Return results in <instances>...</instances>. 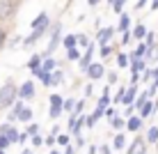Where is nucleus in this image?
Masks as SVG:
<instances>
[{
  "label": "nucleus",
  "mask_w": 158,
  "mask_h": 154,
  "mask_svg": "<svg viewBox=\"0 0 158 154\" xmlns=\"http://www.w3.org/2000/svg\"><path fill=\"white\" fill-rule=\"evenodd\" d=\"M62 113H64V97L60 95V92H53V95L48 97V117L55 122Z\"/></svg>",
  "instance_id": "obj_4"
},
{
  "label": "nucleus",
  "mask_w": 158,
  "mask_h": 154,
  "mask_svg": "<svg viewBox=\"0 0 158 154\" xmlns=\"http://www.w3.org/2000/svg\"><path fill=\"white\" fill-rule=\"evenodd\" d=\"M149 92H147V90H142V92H140V95H138V99H135V103H133V108H135V111H140V108H142L144 106V103L147 101H149Z\"/></svg>",
  "instance_id": "obj_29"
},
{
  "label": "nucleus",
  "mask_w": 158,
  "mask_h": 154,
  "mask_svg": "<svg viewBox=\"0 0 158 154\" xmlns=\"http://www.w3.org/2000/svg\"><path fill=\"white\" fill-rule=\"evenodd\" d=\"M53 87H57V85H64V71H62V67H57L55 71H53Z\"/></svg>",
  "instance_id": "obj_32"
},
{
  "label": "nucleus",
  "mask_w": 158,
  "mask_h": 154,
  "mask_svg": "<svg viewBox=\"0 0 158 154\" xmlns=\"http://www.w3.org/2000/svg\"><path fill=\"white\" fill-rule=\"evenodd\" d=\"M9 145H12V140H9L7 136H2V134H0V150H5V152H7V150H9Z\"/></svg>",
  "instance_id": "obj_41"
},
{
  "label": "nucleus",
  "mask_w": 158,
  "mask_h": 154,
  "mask_svg": "<svg viewBox=\"0 0 158 154\" xmlns=\"http://www.w3.org/2000/svg\"><path fill=\"white\" fill-rule=\"evenodd\" d=\"M37 97V87H35V81H23L19 85V99L23 101H32Z\"/></svg>",
  "instance_id": "obj_9"
},
{
  "label": "nucleus",
  "mask_w": 158,
  "mask_h": 154,
  "mask_svg": "<svg viewBox=\"0 0 158 154\" xmlns=\"http://www.w3.org/2000/svg\"><path fill=\"white\" fill-rule=\"evenodd\" d=\"M106 78H108V85L112 87V85H115L117 81H119V74H117L115 69H110V71H106Z\"/></svg>",
  "instance_id": "obj_37"
},
{
  "label": "nucleus",
  "mask_w": 158,
  "mask_h": 154,
  "mask_svg": "<svg viewBox=\"0 0 158 154\" xmlns=\"http://www.w3.org/2000/svg\"><path fill=\"white\" fill-rule=\"evenodd\" d=\"M21 154H35V150H32V147H25V150L21 152Z\"/></svg>",
  "instance_id": "obj_53"
},
{
  "label": "nucleus",
  "mask_w": 158,
  "mask_h": 154,
  "mask_svg": "<svg viewBox=\"0 0 158 154\" xmlns=\"http://www.w3.org/2000/svg\"><path fill=\"white\" fill-rule=\"evenodd\" d=\"M0 154H7V152H5V150H0Z\"/></svg>",
  "instance_id": "obj_57"
},
{
  "label": "nucleus",
  "mask_w": 158,
  "mask_h": 154,
  "mask_svg": "<svg viewBox=\"0 0 158 154\" xmlns=\"http://www.w3.org/2000/svg\"><path fill=\"white\" fill-rule=\"evenodd\" d=\"M149 69V62L144 58H133L131 60V74H144Z\"/></svg>",
  "instance_id": "obj_15"
},
{
  "label": "nucleus",
  "mask_w": 158,
  "mask_h": 154,
  "mask_svg": "<svg viewBox=\"0 0 158 154\" xmlns=\"http://www.w3.org/2000/svg\"><path fill=\"white\" fill-rule=\"evenodd\" d=\"M128 143H126V131H117L115 136H112V150L115 152H126Z\"/></svg>",
  "instance_id": "obj_13"
},
{
  "label": "nucleus",
  "mask_w": 158,
  "mask_h": 154,
  "mask_svg": "<svg viewBox=\"0 0 158 154\" xmlns=\"http://www.w3.org/2000/svg\"><path fill=\"white\" fill-rule=\"evenodd\" d=\"M117 46H122V44H106V46H99V55H101L103 62H106L108 58L117 55Z\"/></svg>",
  "instance_id": "obj_17"
},
{
  "label": "nucleus",
  "mask_w": 158,
  "mask_h": 154,
  "mask_svg": "<svg viewBox=\"0 0 158 154\" xmlns=\"http://www.w3.org/2000/svg\"><path fill=\"white\" fill-rule=\"evenodd\" d=\"M151 81H154V69L149 67V69L142 74V83H151Z\"/></svg>",
  "instance_id": "obj_43"
},
{
  "label": "nucleus",
  "mask_w": 158,
  "mask_h": 154,
  "mask_svg": "<svg viewBox=\"0 0 158 154\" xmlns=\"http://www.w3.org/2000/svg\"><path fill=\"white\" fill-rule=\"evenodd\" d=\"M25 131H28V134H30V136H35V134H39V124H37V122H30V124H28V129H25Z\"/></svg>",
  "instance_id": "obj_44"
},
{
  "label": "nucleus",
  "mask_w": 158,
  "mask_h": 154,
  "mask_svg": "<svg viewBox=\"0 0 158 154\" xmlns=\"http://www.w3.org/2000/svg\"><path fill=\"white\" fill-rule=\"evenodd\" d=\"M87 154H99V145H89L87 147Z\"/></svg>",
  "instance_id": "obj_50"
},
{
  "label": "nucleus",
  "mask_w": 158,
  "mask_h": 154,
  "mask_svg": "<svg viewBox=\"0 0 158 154\" xmlns=\"http://www.w3.org/2000/svg\"><path fill=\"white\" fill-rule=\"evenodd\" d=\"M126 87H128V85H119V87H117V92L112 95V106H122V103H124V95H126Z\"/></svg>",
  "instance_id": "obj_24"
},
{
  "label": "nucleus",
  "mask_w": 158,
  "mask_h": 154,
  "mask_svg": "<svg viewBox=\"0 0 158 154\" xmlns=\"http://www.w3.org/2000/svg\"><path fill=\"white\" fill-rule=\"evenodd\" d=\"M128 55H131V60H133V58H144L147 55V44L144 42H138V44H135V48L128 53Z\"/></svg>",
  "instance_id": "obj_25"
},
{
  "label": "nucleus",
  "mask_w": 158,
  "mask_h": 154,
  "mask_svg": "<svg viewBox=\"0 0 158 154\" xmlns=\"http://www.w3.org/2000/svg\"><path fill=\"white\" fill-rule=\"evenodd\" d=\"M80 58H83V48L76 46V48H69V51H67V60H69V62H78Z\"/></svg>",
  "instance_id": "obj_30"
},
{
  "label": "nucleus",
  "mask_w": 158,
  "mask_h": 154,
  "mask_svg": "<svg viewBox=\"0 0 158 154\" xmlns=\"http://www.w3.org/2000/svg\"><path fill=\"white\" fill-rule=\"evenodd\" d=\"M144 129V120L140 117L138 113H133L131 117H126V131L128 134H140Z\"/></svg>",
  "instance_id": "obj_10"
},
{
  "label": "nucleus",
  "mask_w": 158,
  "mask_h": 154,
  "mask_svg": "<svg viewBox=\"0 0 158 154\" xmlns=\"http://www.w3.org/2000/svg\"><path fill=\"white\" fill-rule=\"evenodd\" d=\"M57 67H60V62H57L53 55H51V58H44V62H41V69H44V71H51V74H53Z\"/></svg>",
  "instance_id": "obj_27"
},
{
  "label": "nucleus",
  "mask_w": 158,
  "mask_h": 154,
  "mask_svg": "<svg viewBox=\"0 0 158 154\" xmlns=\"http://www.w3.org/2000/svg\"><path fill=\"white\" fill-rule=\"evenodd\" d=\"M41 62H44L41 53H32V55L28 58V64H25V67H28L32 74H35V71H39V69H41Z\"/></svg>",
  "instance_id": "obj_20"
},
{
  "label": "nucleus",
  "mask_w": 158,
  "mask_h": 154,
  "mask_svg": "<svg viewBox=\"0 0 158 154\" xmlns=\"http://www.w3.org/2000/svg\"><path fill=\"white\" fill-rule=\"evenodd\" d=\"M144 140L149 143V145H158V124L147 126V131H144Z\"/></svg>",
  "instance_id": "obj_21"
},
{
  "label": "nucleus",
  "mask_w": 158,
  "mask_h": 154,
  "mask_svg": "<svg viewBox=\"0 0 158 154\" xmlns=\"http://www.w3.org/2000/svg\"><path fill=\"white\" fill-rule=\"evenodd\" d=\"M115 115H117V106H108V108H106V113H103V120H108V122H110Z\"/></svg>",
  "instance_id": "obj_39"
},
{
  "label": "nucleus",
  "mask_w": 158,
  "mask_h": 154,
  "mask_svg": "<svg viewBox=\"0 0 158 154\" xmlns=\"http://www.w3.org/2000/svg\"><path fill=\"white\" fill-rule=\"evenodd\" d=\"M117 32L119 35H124V32H128L131 28H133V19H131V14L128 12H124V14H119V21H117Z\"/></svg>",
  "instance_id": "obj_12"
},
{
  "label": "nucleus",
  "mask_w": 158,
  "mask_h": 154,
  "mask_svg": "<svg viewBox=\"0 0 158 154\" xmlns=\"http://www.w3.org/2000/svg\"><path fill=\"white\" fill-rule=\"evenodd\" d=\"M76 46H78V37H76L73 32H71V35H64V39H62V48H64V51L76 48Z\"/></svg>",
  "instance_id": "obj_26"
},
{
  "label": "nucleus",
  "mask_w": 158,
  "mask_h": 154,
  "mask_svg": "<svg viewBox=\"0 0 158 154\" xmlns=\"http://www.w3.org/2000/svg\"><path fill=\"white\" fill-rule=\"evenodd\" d=\"M28 140H30V134H28V131H21V134H19V140H16V145H25Z\"/></svg>",
  "instance_id": "obj_42"
},
{
  "label": "nucleus",
  "mask_w": 158,
  "mask_h": 154,
  "mask_svg": "<svg viewBox=\"0 0 158 154\" xmlns=\"http://www.w3.org/2000/svg\"><path fill=\"white\" fill-rule=\"evenodd\" d=\"M149 2H151V0H138L133 9H135V12H140V9H144V7H147V5H149Z\"/></svg>",
  "instance_id": "obj_47"
},
{
  "label": "nucleus",
  "mask_w": 158,
  "mask_h": 154,
  "mask_svg": "<svg viewBox=\"0 0 158 154\" xmlns=\"http://www.w3.org/2000/svg\"><path fill=\"white\" fill-rule=\"evenodd\" d=\"M147 152H149V143L144 140V136L135 134V138L128 143V147H126L124 154H147Z\"/></svg>",
  "instance_id": "obj_8"
},
{
  "label": "nucleus",
  "mask_w": 158,
  "mask_h": 154,
  "mask_svg": "<svg viewBox=\"0 0 158 154\" xmlns=\"http://www.w3.org/2000/svg\"><path fill=\"white\" fill-rule=\"evenodd\" d=\"M19 99V85L14 83L12 78H7L2 85H0V111H7L12 108Z\"/></svg>",
  "instance_id": "obj_2"
},
{
  "label": "nucleus",
  "mask_w": 158,
  "mask_h": 154,
  "mask_svg": "<svg viewBox=\"0 0 158 154\" xmlns=\"http://www.w3.org/2000/svg\"><path fill=\"white\" fill-rule=\"evenodd\" d=\"M103 2H108V7H112V2H115V0H103Z\"/></svg>",
  "instance_id": "obj_55"
},
{
  "label": "nucleus",
  "mask_w": 158,
  "mask_h": 154,
  "mask_svg": "<svg viewBox=\"0 0 158 154\" xmlns=\"http://www.w3.org/2000/svg\"><path fill=\"white\" fill-rule=\"evenodd\" d=\"M106 62H103V60H101V62H96V60H94V62H92L89 64V69H87L85 71V76H87V81H92V83H94V81H103V78H106Z\"/></svg>",
  "instance_id": "obj_7"
},
{
  "label": "nucleus",
  "mask_w": 158,
  "mask_h": 154,
  "mask_svg": "<svg viewBox=\"0 0 158 154\" xmlns=\"http://www.w3.org/2000/svg\"><path fill=\"white\" fill-rule=\"evenodd\" d=\"M30 145H32V150L41 147V145H44V136H41V134H35V136H30Z\"/></svg>",
  "instance_id": "obj_36"
},
{
  "label": "nucleus",
  "mask_w": 158,
  "mask_h": 154,
  "mask_svg": "<svg viewBox=\"0 0 158 154\" xmlns=\"http://www.w3.org/2000/svg\"><path fill=\"white\" fill-rule=\"evenodd\" d=\"M110 126H112V129H115V131H126V117L117 113L115 117L110 120Z\"/></svg>",
  "instance_id": "obj_23"
},
{
  "label": "nucleus",
  "mask_w": 158,
  "mask_h": 154,
  "mask_svg": "<svg viewBox=\"0 0 158 154\" xmlns=\"http://www.w3.org/2000/svg\"><path fill=\"white\" fill-rule=\"evenodd\" d=\"M131 42H133V35H131V30H128V32H124V35H122V46H128Z\"/></svg>",
  "instance_id": "obj_45"
},
{
  "label": "nucleus",
  "mask_w": 158,
  "mask_h": 154,
  "mask_svg": "<svg viewBox=\"0 0 158 154\" xmlns=\"http://www.w3.org/2000/svg\"><path fill=\"white\" fill-rule=\"evenodd\" d=\"M147 32H149V28L144 25V21H140V23H135L133 28H131V35H133V39H135V42H144Z\"/></svg>",
  "instance_id": "obj_14"
},
{
  "label": "nucleus",
  "mask_w": 158,
  "mask_h": 154,
  "mask_svg": "<svg viewBox=\"0 0 158 154\" xmlns=\"http://www.w3.org/2000/svg\"><path fill=\"white\" fill-rule=\"evenodd\" d=\"M83 92H85V97H92V92H94V85H92V81L83 87Z\"/></svg>",
  "instance_id": "obj_49"
},
{
  "label": "nucleus",
  "mask_w": 158,
  "mask_h": 154,
  "mask_svg": "<svg viewBox=\"0 0 158 154\" xmlns=\"http://www.w3.org/2000/svg\"><path fill=\"white\" fill-rule=\"evenodd\" d=\"M48 154H62V152H60L57 147H51V152H48Z\"/></svg>",
  "instance_id": "obj_54"
},
{
  "label": "nucleus",
  "mask_w": 158,
  "mask_h": 154,
  "mask_svg": "<svg viewBox=\"0 0 158 154\" xmlns=\"http://www.w3.org/2000/svg\"><path fill=\"white\" fill-rule=\"evenodd\" d=\"M144 60H147V62H156V64H158V44H154V46H147Z\"/></svg>",
  "instance_id": "obj_28"
},
{
  "label": "nucleus",
  "mask_w": 158,
  "mask_h": 154,
  "mask_svg": "<svg viewBox=\"0 0 158 154\" xmlns=\"http://www.w3.org/2000/svg\"><path fill=\"white\" fill-rule=\"evenodd\" d=\"M16 7H19V0H0V25L9 23L14 19Z\"/></svg>",
  "instance_id": "obj_5"
},
{
  "label": "nucleus",
  "mask_w": 158,
  "mask_h": 154,
  "mask_svg": "<svg viewBox=\"0 0 158 154\" xmlns=\"http://www.w3.org/2000/svg\"><path fill=\"white\" fill-rule=\"evenodd\" d=\"M85 111V99H76V108H73V113L76 115H83Z\"/></svg>",
  "instance_id": "obj_40"
},
{
  "label": "nucleus",
  "mask_w": 158,
  "mask_h": 154,
  "mask_svg": "<svg viewBox=\"0 0 158 154\" xmlns=\"http://www.w3.org/2000/svg\"><path fill=\"white\" fill-rule=\"evenodd\" d=\"M60 134H62V131H60V126H57L55 122H53V126H51V134H48V136H53V138H57Z\"/></svg>",
  "instance_id": "obj_48"
},
{
  "label": "nucleus",
  "mask_w": 158,
  "mask_h": 154,
  "mask_svg": "<svg viewBox=\"0 0 158 154\" xmlns=\"http://www.w3.org/2000/svg\"><path fill=\"white\" fill-rule=\"evenodd\" d=\"M149 12H158V0H151L149 2Z\"/></svg>",
  "instance_id": "obj_51"
},
{
  "label": "nucleus",
  "mask_w": 158,
  "mask_h": 154,
  "mask_svg": "<svg viewBox=\"0 0 158 154\" xmlns=\"http://www.w3.org/2000/svg\"><path fill=\"white\" fill-rule=\"evenodd\" d=\"M76 37H78V48H83V51H85V48H87V46L92 44V39H89V37L85 35V32H78Z\"/></svg>",
  "instance_id": "obj_34"
},
{
  "label": "nucleus",
  "mask_w": 158,
  "mask_h": 154,
  "mask_svg": "<svg viewBox=\"0 0 158 154\" xmlns=\"http://www.w3.org/2000/svg\"><path fill=\"white\" fill-rule=\"evenodd\" d=\"M35 76L37 81L44 85V87H53V76H51V71H44V69H39V71H35Z\"/></svg>",
  "instance_id": "obj_19"
},
{
  "label": "nucleus",
  "mask_w": 158,
  "mask_h": 154,
  "mask_svg": "<svg viewBox=\"0 0 158 154\" xmlns=\"http://www.w3.org/2000/svg\"><path fill=\"white\" fill-rule=\"evenodd\" d=\"M138 95H140L138 85H128V87H126V95H124V103H122V106H124V108H126V106H133L135 99H138Z\"/></svg>",
  "instance_id": "obj_16"
},
{
  "label": "nucleus",
  "mask_w": 158,
  "mask_h": 154,
  "mask_svg": "<svg viewBox=\"0 0 158 154\" xmlns=\"http://www.w3.org/2000/svg\"><path fill=\"white\" fill-rule=\"evenodd\" d=\"M73 145H76V147H85V145H87L85 136H76V138H73Z\"/></svg>",
  "instance_id": "obj_46"
},
{
  "label": "nucleus",
  "mask_w": 158,
  "mask_h": 154,
  "mask_svg": "<svg viewBox=\"0 0 158 154\" xmlns=\"http://www.w3.org/2000/svg\"><path fill=\"white\" fill-rule=\"evenodd\" d=\"M62 39H64L62 23H60V21H55V23L51 25V30H48V46H46V51L41 53V58H51L53 53L62 46Z\"/></svg>",
  "instance_id": "obj_3"
},
{
  "label": "nucleus",
  "mask_w": 158,
  "mask_h": 154,
  "mask_svg": "<svg viewBox=\"0 0 158 154\" xmlns=\"http://www.w3.org/2000/svg\"><path fill=\"white\" fill-rule=\"evenodd\" d=\"M71 138H73V136L69 134V131H67V134H60V136H57V145H55V147H62V150H64V147H69V145H71Z\"/></svg>",
  "instance_id": "obj_31"
},
{
  "label": "nucleus",
  "mask_w": 158,
  "mask_h": 154,
  "mask_svg": "<svg viewBox=\"0 0 158 154\" xmlns=\"http://www.w3.org/2000/svg\"><path fill=\"white\" fill-rule=\"evenodd\" d=\"M71 2H76V0H67V5H71Z\"/></svg>",
  "instance_id": "obj_56"
},
{
  "label": "nucleus",
  "mask_w": 158,
  "mask_h": 154,
  "mask_svg": "<svg viewBox=\"0 0 158 154\" xmlns=\"http://www.w3.org/2000/svg\"><path fill=\"white\" fill-rule=\"evenodd\" d=\"M32 120H35V111H32L30 106H25L23 111H21L19 115H16V122H23V124H30Z\"/></svg>",
  "instance_id": "obj_22"
},
{
  "label": "nucleus",
  "mask_w": 158,
  "mask_h": 154,
  "mask_svg": "<svg viewBox=\"0 0 158 154\" xmlns=\"http://www.w3.org/2000/svg\"><path fill=\"white\" fill-rule=\"evenodd\" d=\"M156 39H158V35H156L154 30H149V32H147V37H144V44H147V46H154Z\"/></svg>",
  "instance_id": "obj_38"
},
{
  "label": "nucleus",
  "mask_w": 158,
  "mask_h": 154,
  "mask_svg": "<svg viewBox=\"0 0 158 154\" xmlns=\"http://www.w3.org/2000/svg\"><path fill=\"white\" fill-rule=\"evenodd\" d=\"M0 134L7 136V138L12 140V145H16V140H19V134H21V131L16 129V124H12V122H2V124H0Z\"/></svg>",
  "instance_id": "obj_11"
},
{
  "label": "nucleus",
  "mask_w": 158,
  "mask_h": 154,
  "mask_svg": "<svg viewBox=\"0 0 158 154\" xmlns=\"http://www.w3.org/2000/svg\"><path fill=\"white\" fill-rule=\"evenodd\" d=\"M51 25H53V23H51V16H48V12H39L35 19L30 21V28H32V30H30L28 37H23V46H21V48H32L48 30H51Z\"/></svg>",
  "instance_id": "obj_1"
},
{
  "label": "nucleus",
  "mask_w": 158,
  "mask_h": 154,
  "mask_svg": "<svg viewBox=\"0 0 158 154\" xmlns=\"http://www.w3.org/2000/svg\"><path fill=\"white\" fill-rule=\"evenodd\" d=\"M73 108H76V99H73V97H64V113L71 115Z\"/></svg>",
  "instance_id": "obj_35"
},
{
  "label": "nucleus",
  "mask_w": 158,
  "mask_h": 154,
  "mask_svg": "<svg viewBox=\"0 0 158 154\" xmlns=\"http://www.w3.org/2000/svg\"><path fill=\"white\" fill-rule=\"evenodd\" d=\"M115 35H117V28H115V25H103V28L96 30L94 42H96V46H106V44H112Z\"/></svg>",
  "instance_id": "obj_6"
},
{
  "label": "nucleus",
  "mask_w": 158,
  "mask_h": 154,
  "mask_svg": "<svg viewBox=\"0 0 158 154\" xmlns=\"http://www.w3.org/2000/svg\"><path fill=\"white\" fill-rule=\"evenodd\" d=\"M115 62H117V69H131V55L126 51H117Z\"/></svg>",
  "instance_id": "obj_18"
},
{
  "label": "nucleus",
  "mask_w": 158,
  "mask_h": 154,
  "mask_svg": "<svg viewBox=\"0 0 158 154\" xmlns=\"http://www.w3.org/2000/svg\"><path fill=\"white\" fill-rule=\"evenodd\" d=\"M101 2H103V0H87V5H89V7H99Z\"/></svg>",
  "instance_id": "obj_52"
},
{
  "label": "nucleus",
  "mask_w": 158,
  "mask_h": 154,
  "mask_svg": "<svg viewBox=\"0 0 158 154\" xmlns=\"http://www.w3.org/2000/svg\"><path fill=\"white\" fill-rule=\"evenodd\" d=\"M126 2H128V0H115L110 9H112V12H115V14L119 16V14H124V9H126Z\"/></svg>",
  "instance_id": "obj_33"
}]
</instances>
